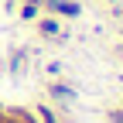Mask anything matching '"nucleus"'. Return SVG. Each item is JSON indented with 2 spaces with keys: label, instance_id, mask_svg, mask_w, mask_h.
<instances>
[{
  "label": "nucleus",
  "instance_id": "2",
  "mask_svg": "<svg viewBox=\"0 0 123 123\" xmlns=\"http://www.w3.org/2000/svg\"><path fill=\"white\" fill-rule=\"evenodd\" d=\"M38 10H41V0H27L24 10H21V17H24V21H34V17H38Z\"/></svg>",
  "mask_w": 123,
  "mask_h": 123
},
{
  "label": "nucleus",
  "instance_id": "1",
  "mask_svg": "<svg viewBox=\"0 0 123 123\" xmlns=\"http://www.w3.org/2000/svg\"><path fill=\"white\" fill-rule=\"evenodd\" d=\"M48 7H51V10H58L62 17H79V10H82L79 4H75V0H51Z\"/></svg>",
  "mask_w": 123,
  "mask_h": 123
},
{
  "label": "nucleus",
  "instance_id": "3",
  "mask_svg": "<svg viewBox=\"0 0 123 123\" xmlns=\"http://www.w3.org/2000/svg\"><path fill=\"white\" fill-rule=\"evenodd\" d=\"M41 31H44V34H58V24L55 21H41Z\"/></svg>",
  "mask_w": 123,
  "mask_h": 123
}]
</instances>
